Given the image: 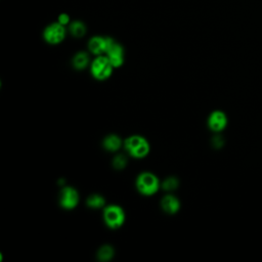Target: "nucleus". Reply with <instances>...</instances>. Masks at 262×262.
Wrapping results in <instances>:
<instances>
[{"instance_id":"1","label":"nucleus","mask_w":262,"mask_h":262,"mask_svg":"<svg viewBox=\"0 0 262 262\" xmlns=\"http://www.w3.org/2000/svg\"><path fill=\"white\" fill-rule=\"evenodd\" d=\"M124 148L128 156L134 159L145 158L150 150L148 140L141 135H131L124 140Z\"/></svg>"},{"instance_id":"6","label":"nucleus","mask_w":262,"mask_h":262,"mask_svg":"<svg viewBox=\"0 0 262 262\" xmlns=\"http://www.w3.org/2000/svg\"><path fill=\"white\" fill-rule=\"evenodd\" d=\"M79 201H80V196L76 188L69 185L62 186L58 196V202L62 209L73 210L78 206Z\"/></svg>"},{"instance_id":"5","label":"nucleus","mask_w":262,"mask_h":262,"mask_svg":"<svg viewBox=\"0 0 262 262\" xmlns=\"http://www.w3.org/2000/svg\"><path fill=\"white\" fill-rule=\"evenodd\" d=\"M42 36L47 44L57 45L64 40L67 36V28L56 20L45 27Z\"/></svg>"},{"instance_id":"7","label":"nucleus","mask_w":262,"mask_h":262,"mask_svg":"<svg viewBox=\"0 0 262 262\" xmlns=\"http://www.w3.org/2000/svg\"><path fill=\"white\" fill-rule=\"evenodd\" d=\"M105 55L110 59L111 63L115 69H119L123 66L124 59H125V53H124V47L122 44L117 42L114 38L111 37Z\"/></svg>"},{"instance_id":"8","label":"nucleus","mask_w":262,"mask_h":262,"mask_svg":"<svg viewBox=\"0 0 262 262\" xmlns=\"http://www.w3.org/2000/svg\"><path fill=\"white\" fill-rule=\"evenodd\" d=\"M207 124L209 129L215 134L221 133L227 127V124H228L227 115L221 110H215L209 115Z\"/></svg>"},{"instance_id":"18","label":"nucleus","mask_w":262,"mask_h":262,"mask_svg":"<svg viewBox=\"0 0 262 262\" xmlns=\"http://www.w3.org/2000/svg\"><path fill=\"white\" fill-rule=\"evenodd\" d=\"M57 21L59 24H61L62 26L64 27H68L70 24H71V17L70 15L67 13V12H62V13H59L58 16H57Z\"/></svg>"},{"instance_id":"3","label":"nucleus","mask_w":262,"mask_h":262,"mask_svg":"<svg viewBox=\"0 0 262 262\" xmlns=\"http://www.w3.org/2000/svg\"><path fill=\"white\" fill-rule=\"evenodd\" d=\"M114 67L105 54L95 56L90 63V74L97 81L108 79L114 71Z\"/></svg>"},{"instance_id":"16","label":"nucleus","mask_w":262,"mask_h":262,"mask_svg":"<svg viewBox=\"0 0 262 262\" xmlns=\"http://www.w3.org/2000/svg\"><path fill=\"white\" fill-rule=\"evenodd\" d=\"M179 185V181L176 177L174 176H170L167 177L162 183H161V187L166 190V191H172L175 190Z\"/></svg>"},{"instance_id":"12","label":"nucleus","mask_w":262,"mask_h":262,"mask_svg":"<svg viewBox=\"0 0 262 262\" xmlns=\"http://www.w3.org/2000/svg\"><path fill=\"white\" fill-rule=\"evenodd\" d=\"M91 63L90 55L86 51L77 52L72 58V64L76 70H84Z\"/></svg>"},{"instance_id":"14","label":"nucleus","mask_w":262,"mask_h":262,"mask_svg":"<svg viewBox=\"0 0 262 262\" xmlns=\"http://www.w3.org/2000/svg\"><path fill=\"white\" fill-rule=\"evenodd\" d=\"M114 256H115V249L111 245L101 246L96 253L97 259L101 262H107V261L112 260Z\"/></svg>"},{"instance_id":"9","label":"nucleus","mask_w":262,"mask_h":262,"mask_svg":"<svg viewBox=\"0 0 262 262\" xmlns=\"http://www.w3.org/2000/svg\"><path fill=\"white\" fill-rule=\"evenodd\" d=\"M111 37L108 36H93L89 39L87 47L88 50L91 54H93L94 56L97 55H103L105 54L108 42H110Z\"/></svg>"},{"instance_id":"10","label":"nucleus","mask_w":262,"mask_h":262,"mask_svg":"<svg viewBox=\"0 0 262 262\" xmlns=\"http://www.w3.org/2000/svg\"><path fill=\"white\" fill-rule=\"evenodd\" d=\"M161 207L164 212L173 215L180 210V201L173 194H167L161 200Z\"/></svg>"},{"instance_id":"15","label":"nucleus","mask_w":262,"mask_h":262,"mask_svg":"<svg viewBox=\"0 0 262 262\" xmlns=\"http://www.w3.org/2000/svg\"><path fill=\"white\" fill-rule=\"evenodd\" d=\"M86 205L91 209H101L105 207V199L101 194L93 193L87 198Z\"/></svg>"},{"instance_id":"13","label":"nucleus","mask_w":262,"mask_h":262,"mask_svg":"<svg viewBox=\"0 0 262 262\" xmlns=\"http://www.w3.org/2000/svg\"><path fill=\"white\" fill-rule=\"evenodd\" d=\"M68 31L73 37L81 38L86 34L87 28L82 20L76 19V20H72L71 24L68 26Z\"/></svg>"},{"instance_id":"2","label":"nucleus","mask_w":262,"mask_h":262,"mask_svg":"<svg viewBox=\"0 0 262 262\" xmlns=\"http://www.w3.org/2000/svg\"><path fill=\"white\" fill-rule=\"evenodd\" d=\"M135 186L138 192L145 196H150L158 192L161 188V182L154 173L142 172L140 173L135 181Z\"/></svg>"},{"instance_id":"19","label":"nucleus","mask_w":262,"mask_h":262,"mask_svg":"<svg viewBox=\"0 0 262 262\" xmlns=\"http://www.w3.org/2000/svg\"><path fill=\"white\" fill-rule=\"evenodd\" d=\"M212 144L215 148H221L224 144V140L220 133H216V135L212 138Z\"/></svg>"},{"instance_id":"17","label":"nucleus","mask_w":262,"mask_h":262,"mask_svg":"<svg viewBox=\"0 0 262 262\" xmlns=\"http://www.w3.org/2000/svg\"><path fill=\"white\" fill-rule=\"evenodd\" d=\"M127 163H128V160H127V157L126 155H123V154H119V155H116L114 158H113V167L116 169V170H122L124 169L126 166H127Z\"/></svg>"},{"instance_id":"11","label":"nucleus","mask_w":262,"mask_h":262,"mask_svg":"<svg viewBox=\"0 0 262 262\" xmlns=\"http://www.w3.org/2000/svg\"><path fill=\"white\" fill-rule=\"evenodd\" d=\"M123 145H124V141L117 134H108L102 140L103 148L110 152H115L120 150Z\"/></svg>"},{"instance_id":"4","label":"nucleus","mask_w":262,"mask_h":262,"mask_svg":"<svg viewBox=\"0 0 262 262\" xmlns=\"http://www.w3.org/2000/svg\"><path fill=\"white\" fill-rule=\"evenodd\" d=\"M102 218L104 224L111 229L120 228L126 220V214L124 209L119 205H107L103 208Z\"/></svg>"}]
</instances>
